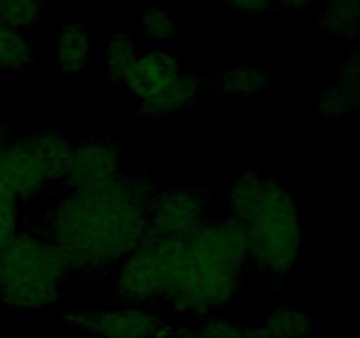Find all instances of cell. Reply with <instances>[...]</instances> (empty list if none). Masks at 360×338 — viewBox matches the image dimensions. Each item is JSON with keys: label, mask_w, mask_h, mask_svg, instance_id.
Segmentation results:
<instances>
[{"label": "cell", "mask_w": 360, "mask_h": 338, "mask_svg": "<svg viewBox=\"0 0 360 338\" xmlns=\"http://www.w3.org/2000/svg\"><path fill=\"white\" fill-rule=\"evenodd\" d=\"M141 30L153 41H167L174 32V18L165 7H153L144 14Z\"/></svg>", "instance_id": "18"}, {"label": "cell", "mask_w": 360, "mask_h": 338, "mask_svg": "<svg viewBox=\"0 0 360 338\" xmlns=\"http://www.w3.org/2000/svg\"><path fill=\"white\" fill-rule=\"evenodd\" d=\"M65 257L37 229L20 231L0 245V306L41 310L56 301L69 277Z\"/></svg>", "instance_id": "4"}, {"label": "cell", "mask_w": 360, "mask_h": 338, "mask_svg": "<svg viewBox=\"0 0 360 338\" xmlns=\"http://www.w3.org/2000/svg\"><path fill=\"white\" fill-rule=\"evenodd\" d=\"M0 2H2V0H0Z\"/></svg>", "instance_id": "26"}, {"label": "cell", "mask_w": 360, "mask_h": 338, "mask_svg": "<svg viewBox=\"0 0 360 338\" xmlns=\"http://www.w3.org/2000/svg\"><path fill=\"white\" fill-rule=\"evenodd\" d=\"M72 150L74 143L58 132H0V183L20 203H28L48 185L62 182Z\"/></svg>", "instance_id": "5"}, {"label": "cell", "mask_w": 360, "mask_h": 338, "mask_svg": "<svg viewBox=\"0 0 360 338\" xmlns=\"http://www.w3.org/2000/svg\"><path fill=\"white\" fill-rule=\"evenodd\" d=\"M266 338H308L315 331V320L297 306H274L259 324Z\"/></svg>", "instance_id": "13"}, {"label": "cell", "mask_w": 360, "mask_h": 338, "mask_svg": "<svg viewBox=\"0 0 360 338\" xmlns=\"http://www.w3.org/2000/svg\"><path fill=\"white\" fill-rule=\"evenodd\" d=\"M34 60V46L23 32L13 30L0 20V70L20 73Z\"/></svg>", "instance_id": "15"}, {"label": "cell", "mask_w": 360, "mask_h": 338, "mask_svg": "<svg viewBox=\"0 0 360 338\" xmlns=\"http://www.w3.org/2000/svg\"><path fill=\"white\" fill-rule=\"evenodd\" d=\"M210 203L206 189H157L144 236L171 239L188 234L210 217Z\"/></svg>", "instance_id": "8"}, {"label": "cell", "mask_w": 360, "mask_h": 338, "mask_svg": "<svg viewBox=\"0 0 360 338\" xmlns=\"http://www.w3.org/2000/svg\"><path fill=\"white\" fill-rule=\"evenodd\" d=\"M171 239L144 236L120 264L115 280V301L125 306H160L169 284Z\"/></svg>", "instance_id": "7"}, {"label": "cell", "mask_w": 360, "mask_h": 338, "mask_svg": "<svg viewBox=\"0 0 360 338\" xmlns=\"http://www.w3.org/2000/svg\"><path fill=\"white\" fill-rule=\"evenodd\" d=\"M90 62V35L81 25H65L56 42V65L65 77L77 76Z\"/></svg>", "instance_id": "12"}, {"label": "cell", "mask_w": 360, "mask_h": 338, "mask_svg": "<svg viewBox=\"0 0 360 338\" xmlns=\"http://www.w3.org/2000/svg\"><path fill=\"white\" fill-rule=\"evenodd\" d=\"M155 338H200L197 333L195 326H171L169 324L162 333H158Z\"/></svg>", "instance_id": "23"}, {"label": "cell", "mask_w": 360, "mask_h": 338, "mask_svg": "<svg viewBox=\"0 0 360 338\" xmlns=\"http://www.w3.org/2000/svg\"><path fill=\"white\" fill-rule=\"evenodd\" d=\"M327 11L360 20V0H327Z\"/></svg>", "instance_id": "22"}, {"label": "cell", "mask_w": 360, "mask_h": 338, "mask_svg": "<svg viewBox=\"0 0 360 338\" xmlns=\"http://www.w3.org/2000/svg\"><path fill=\"white\" fill-rule=\"evenodd\" d=\"M271 83L267 70L252 65H238L234 69L207 76L210 94L234 95V97H248L260 94Z\"/></svg>", "instance_id": "11"}, {"label": "cell", "mask_w": 360, "mask_h": 338, "mask_svg": "<svg viewBox=\"0 0 360 338\" xmlns=\"http://www.w3.org/2000/svg\"><path fill=\"white\" fill-rule=\"evenodd\" d=\"M125 84L141 113L150 118L181 111L210 94L207 76L183 73L181 62L164 49L139 56Z\"/></svg>", "instance_id": "6"}, {"label": "cell", "mask_w": 360, "mask_h": 338, "mask_svg": "<svg viewBox=\"0 0 360 338\" xmlns=\"http://www.w3.org/2000/svg\"><path fill=\"white\" fill-rule=\"evenodd\" d=\"M248 264V242L238 222L207 217L188 234L171 238V275L160 306L211 315L236 298Z\"/></svg>", "instance_id": "2"}, {"label": "cell", "mask_w": 360, "mask_h": 338, "mask_svg": "<svg viewBox=\"0 0 360 338\" xmlns=\"http://www.w3.org/2000/svg\"><path fill=\"white\" fill-rule=\"evenodd\" d=\"M316 0H273V6L281 7L283 11H299L313 6Z\"/></svg>", "instance_id": "24"}, {"label": "cell", "mask_w": 360, "mask_h": 338, "mask_svg": "<svg viewBox=\"0 0 360 338\" xmlns=\"http://www.w3.org/2000/svg\"><path fill=\"white\" fill-rule=\"evenodd\" d=\"M62 317L69 326L98 338H155L169 326L167 320L143 306L83 310L63 313Z\"/></svg>", "instance_id": "9"}, {"label": "cell", "mask_w": 360, "mask_h": 338, "mask_svg": "<svg viewBox=\"0 0 360 338\" xmlns=\"http://www.w3.org/2000/svg\"><path fill=\"white\" fill-rule=\"evenodd\" d=\"M136 41L127 32H112L104 42V76L112 83H125L127 76L137 62Z\"/></svg>", "instance_id": "14"}, {"label": "cell", "mask_w": 360, "mask_h": 338, "mask_svg": "<svg viewBox=\"0 0 360 338\" xmlns=\"http://www.w3.org/2000/svg\"><path fill=\"white\" fill-rule=\"evenodd\" d=\"M195 330L200 338H245V326L231 323L224 317H202Z\"/></svg>", "instance_id": "20"}, {"label": "cell", "mask_w": 360, "mask_h": 338, "mask_svg": "<svg viewBox=\"0 0 360 338\" xmlns=\"http://www.w3.org/2000/svg\"><path fill=\"white\" fill-rule=\"evenodd\" d=\"M357 109H360V94L357 95Z\"/></svg>", "instance_id": "25"}, {"label": "cell", "mask_w": 360, "mask_h": 338, "mask_svg": "<svg viewBox=\"0 0 360 338\" xmlns=\"http://www.w3.org/2000/svg\"><path fill=\"white\" fill-rule=\"evenodd\" d=\"M352 109H355V97L345 92L341 87L329 88L319 99V111L329 118L343 116L345 113L352 111Z\"/></svg>", "instance_id": "19"}, {"label": "cell", "mask_w": 360, "mask_h": 338, "mask_svg": "<svg viewBox=\"0 0 360 338\" xmlns=\"http://www.w3.org/2000/svg\"><path fill=\"white\" fill-rule=\"evenodd\" d=\"M20 201L0 183V245L9 242L20 231Z\"/></svg>", "instance_id": "17"}, {"label": "cell", "mask_w": 360, "mask_h": 338, "mask_svg": "<svg viewBox=\"0 0 360 338\" xmlns=\"http://www.w3.org/2000/svg\"><path fill=\"white\" fill-rule=\"evenodd\" d=\"M155 194L157 187L146 178L123 173L69 189L37 231L65 257L70 275L101 277L120 268L143 242Z\"/></svg>", "instance_id": "1"}, {"label": "cell", "mask_w": 360, "mask_h": 338, "mask_svg": "<svg viewBox=\"0 0 360 338\" xmlns=\"http://www.w3.org/2000/svg\"><path fill=\"white\" fill-rule=\"evenodd\" d=\"M42 14V0H2L0 20L18 32H28L37 25Z\"/></svg>", "instance_id": "16"}, {"label": "cell", "mask_w": 360, "mask_h": 338, "mask_svg": "<svg viewBox=\"0 0 360 338\" xmlns=\"http://www.w3.org/2000/svg\"><path fill=\"white\" fill-rule=\"evenodd\" d=\"M229 208L257 270L274 280L288 277L302 250L301 210L290 190L276 176L245 173L229 187Z\"/></svg>", "instance_id": "3"}, {"label": "cell", "mask_w": 360, "mask_h": 338, "mask_svg": "<svg viewBox=\"0 0 360 338\" xmlns=\"http://www.w3.org/2000/svg\"><path fill=\"white\" fill-rule=\"evenodd\" d=\"M234 9L246 14H262L273 9V0H225Z\"/></svg>", "instance_id": "21"}, {"label": "cell", "mask_w": 360, "mask_h": 338, "mask_svg": "<svg viewBox=\"0 0 360 338\" xmlns=\"http://www.w3.org/2000/svg\"><path fill=\"white\" fill-rule=\"evenodd\" d=\"M122 144L108 139H83L74 144L62 182L69 189L97 185L123 173Z\"/></svg>", "instance_id": "10"}]
</instances>
